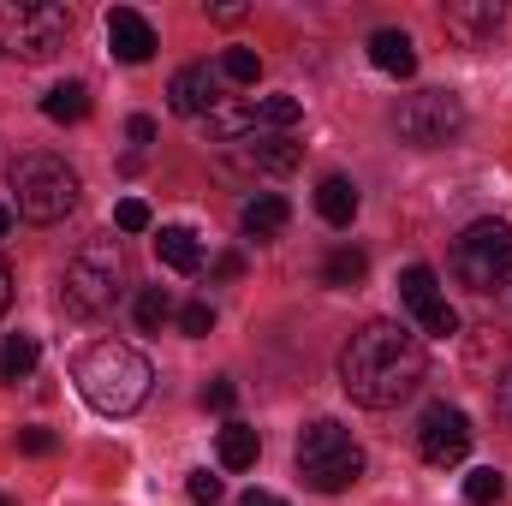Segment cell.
Segmentation results:
<instances>
[{"label":"cell","mask_w":512,"mask_h":506,"mask_svg":"<svg viewBox=\"0 0 512 506\" xmlns=\"http://www.w3.org/2000/svg\"><path fill=\"white\" fill-rule=\"evenodd\" d=\"M0 506H18V501H6V495H0Z\"/></svg>","instance_id":"cell-41"},{"label":"cell","mask_w":512,"mask_h":506,"mask_svg":"<svg viewBox=\"0 0 512 506\" xmlns=\"http://www.w3.org/2000/svg\"><path fill=\"white\" fill-rule=\"evenodd\" d=\"M72 209H78V173L60 155L36 149V155H18L12 161V215H24L36 227H54Z\"/></svg>","instance_id":"cell-4"},{"label":"cell","mask_w":512,"mask_h":506,"mask_svg":"<svg viewBox=\"0 0 512 506\" xmlns=\"http://www.w3.org/2000/svg\"><path fill=\"white\" fill-rule=\"evenodd\" d=\"M286 221H292V203H286L280 191H256L251 203L239 209V227H245L251 239H274V233H280Z\"/></svg>","instance_id":"cell-16"},{"label":"cell","mask_w":512,"mask_h":506,"mask_svg":"<svg viewBox=\"0 0 512 506\" xmlns=\"http://www.w3.org/2000/svg\"><path fill=\"white\" fill-rule=\"evenodd\" d=\"M393 131H399L411 149H441V143H453V137L465 131V102H459L453 90H417V96L399 102Z\"/></svg>","instance_id":"cell-7"},{"label":"cell","mask_w":512,"mask_h":506,"mask_svg":"<svg viewBox=\"0 0 512 506\" xmlns=\"http://www.w3.org/2000/svg\"><path fill=\"white\" fill-rule=\"evenodd\" d=\"M221 78H227V84H245V90H251L256 78H262V60H256L251 48H227V54H221Z\"/></svg>","instance_id":"cell-26"},{"label":"cell","mask_w":512,"mask_h":506,"mask_svg":"<svg viewBox=\"0 0 512 506\" xmlns=\"http://www.w3.org/2000/svg\"><path fill=\"white\" fill-rule=\"evenodd\" d=\"M501 495H507V477H501V471H489V465H483V471H471V477H465V501H471V506H495Z\"/></svg>","instance_id":"cell-25"},{"label":"cell","mask_w":512,"mask_h":506,"mask_svg":"<svg viewBox=\"0 0 512 506\" xmlns=\"http://www.w3.org/2000/svg\"><path fill=\"white\" fill-rule=\"evenodd\" d=\"M423 334H435V340H453V334H459V310H453V304L441 298V304H435V310L423 316Z\"/></svg>","instance_id":"cell-28"},{"label":"cell","mask_w":512,"mask_h":506,"mask_svg":"<svg viewBox=\"0 0 512 506\" xmlns=\"http://www.w3.org/2000/svg\"><path fill=\"white\" fill-rule=\"evenodd\" d=\"M399 304H405L417 322L441 304V280H435V268H429V262H411V268L399 274Z\"/></svg>","instance_id":"cell-19"},{"label":"cell","mask_w":512,"mask_h":506,"mask_svg":"<svg viewBox=\"0 0 512 506\" xmlns=\"http://www.w3.org/2000/svg\"><path fill=\"white\" fill-rule=\"evenodd\" d=\"M298 102L292 96H256V131H286V126H298Z\"/></svg>","instance_id":"cell-24"},{"label":"cell","mask_w":512,"mask_h":506,"mask_svg":"<svg viewBox=\"0 0 512 506\" xmlns=\"http://www.w3.org/2000/svg\"><path fill=\"white\" fill-rule=\"evenodd\" d=\"M364 274H370V256L358 251V245H340L322 262V286H364Z\"/></svg>","instance_id":"cell-23"},{"label":"cell","mask_w":512,"mask_h":506,"mask_svg":"<svg viewBox=\"0 0 512 506\" xmlns=\"http://www.w3.org/2000/svg\"><path fill=\"white\" fill-rule=\"evenodd\" d=\"M489 393H495V417H501V423H507V429H512V370H501V376H495V387H489Z\"/></svg>","instance_id":"cell-34"},{"label":"cell","mask_w":512,"mask_h":506,"mask_svg":"<svg viewBox=\"0 0 512 506\" xmlns=\"http://www.w3.org/2000/svg\"><path fill=\"white\" fill-rule=\"evenodd\" d=\"M203 131H209L215 143H251V137H262V131H256V96H251V102H233V96H221V102L209 108Z\"/></svg>","instance_id":"cell-13"},{"label":"cell","mask_w":512,"mask_h":506,"mask_svg":"<svg viewBox=\"0 0 512 506\" xmlns=\"http://www.w3.org/2000/svg\"><path fill=\"white\" fill-rule=\"evenodd\" d=\"M6 233H12V209L0 203V239H6Z\"/></svg>","instance_id":"cell-40"},{"label":"cell","mask_w":512,"mask_h":506,"mask_svg":"<svg viewBox=\"0 0 512 506\" xmlns=\"http://www.w3.org/2000/svg\"><path fill=\"white\" fill-rule=\"evenodd\" d=\"M495 298H501V310H507V316H512V268H507V280L495 286Z\"/></svg>","instance_id":"cell-39"},{"label":"cell","mask_w":512,"mask_h":506,"mask_svg":"<svg viewBox=\"0 0 512 506\" xmlns=\"http://www.w3.org/2000/svg\"><path fill=\"white\" fill-rule=\"evenodd\" d=\"M298 477L316 495H346L364 477V447L352 441V429H340L334 417H316L298 435Z\"/></svg>","instance_id":"cell-5"},{"label":"cell","mask_w":512,"mask_h":506,"mask_svg":"<svg viewBox=\"0 0 512 506\" xmlns=\"http://www.w3.org/2000/svg\"><path fill=\"white\" fill-rule=\"evenodd\" d=\"M429 376V358H423V340L399 322H364L346 352H340V387L352 405L364 411H393L405 405Z\"/></svg>","instance_id":"cell-1"},{"label":"cell","mask_w":512,"mask_h":506,"mask_svg":"<svg viewBox=\"0 0 512 506\" xmlns=\"http://www.w3.org/2000/svg\"><path fill=\"white\" fill-rule=\"evenodd\" d=\"M239 161L256 167V173H292V167L304 161V143L286 137V131H274V137H251V143H239Z\"/></svg>","instance_id":"cell-12"},{"label":"cell","mask_w":512,"mask_h":506,"mask_svg":"<svg viewBox=\"0 0 512 506\" xmlns=\"http://www.w3.org/2000/svg\"><path fill=\"white\" fill-rule=\"evenodd\" d=\"M239 506H286L280 495H268V489H251V495H239Z\"/></svg>","instance_id":"cell-36"},{"label":"cell","mask_w":512,"mask_h":506,"mask_svg":"<svg viewBox=\"0 0 512 506\" xmlns=\"http://www.w3.org/2000/svg\"><path fill=\"white\" fill-rule=\"evenodd\" d=\"M501 30V6L495 0H471V6H447V36H459L465 48H483Z\"/></svg>","instance_id":"cell-14"},{"label":"cell","mask_w":512,"mask_h":506,"mask_svg":"<svg viewBox=\"0 0 512 506\" xmlns=\"http://www.w3.org/2000/svg\"><path fill=\"white\" fill-rule=\"evenodd\" d=\"M453 280L471 286V292H495L512 268V227L507 221H471L459 239H453Z\"/></svg>","instance_id":"cell-6"},{"label":"cell","mask_w":512,"mask_h":506,"mask_svg":"<svg viewBox=\"0 0 512 506\" xmlns=\"http://www.w3.org/2000/svg\"><path fill=\"white\" fill-rule=\"evenodd\" d=\"M215 102H221V78L209 72V60L173 72V84H167V108H173V114H185V120H209Z\"/></svg>","instance_id":"cell-10"},{"label":"cell","mask_w":512,"mask_h":506,"mask_svg":"<svg viewBox=\"0 0 512 506\" xmlns=\"http://www.w3.org/2000/svg\"><path fill=\"white\" fill-rule=\"evenodd\" d=\"M167 316H173V298H167L161 286H143V292H137V328H149V334H155Z\"/></svg>","instance_id":"cell-27"},{"label":"cell","mask_w":512,"mask_h":506,"mask_svg":"<svg viewBox=\"0 0 512 506\" xmlns=\"http://www.w3.org/2000/svg\"><path fill=\"white\" fill-rule=\"evenodd\" d=\"M18 447H24L30 459H48V453H54V435H48V429H18Z\"/></svg>","instance_id":"cell-33"},{"label":"cell","mask_w":512,"mask_h":506,"mask_svg":"<svg viewBox=\"0 0 512 506\" xmlns=\"http://www.w3.org/2000/svg\"><path fill=\"white\" fill-rule=\"evenodd\" d=\"M417 453L429 459V465H459L465 453H471V417L459 411V405H429L423 411V423H417Z\"/></svg>","instance_id":"cell-9"},{"label":"cell","mask_w":512,"mask_h":506,"mask_svg":"<svg viewBox=\"0 0 512 506\" xmlns=\"http://www.w3.org/2000/svg\"><path fill=\"white\" fill-rule=\"evenodd\" d=\"M316 215H322L328 227H352V221H358V185L340 179V173H328V179L316 185Z\"/></svg>","instance_id":"cell-17"},{"label":"cell","mask_w":512,"mask_h":506,"mask_svg":"<svg viewBox=\"0 0 512 506\" xmlns=\"http://www.w3.org/2000/svg\"><path fill=\"white\" fill-rule=\"evenodd\" d=\"M42 114H48L54 126H78V120H90V84H54V90L42 96Z\"/></svg>","instance_id":"cell-21"},{"label":"cell","mask_w":512,"mask_h":506,"mask_svg":"<svg viewBox=\"0 0 512 506\" xmlns=\"http://www.w3.org/2000/svg\"><path fill=\"white\" fill-rule=\"evenodd\" d=\"M185 489H191V501H203V506L221 501V477H209V471H191V477H185Z\"/></svg>","instance_id":"cell-32"},{"label":"cell","mask_w":512,"mask_h":506,"mask_svg":"<svg viewBox=\"0 0 512 506\" xmlns=\"http://www.w3.org/2000/svg\"><path fill=\"white\" fill-rule=\"evenodd\" d=\"M6 24H12L18 60H54L72 36V12L60 0H18V6H6Z\"/></svg>","instance_id":"cell-8"},{"label":"cell","mask_w":512,"mask_h":506,"mask_svg":"<svg viewBox=\"0 0 512 506\" xmlns=\"http://www.w3.org/2000/svg\"><path fill=\"white\" fill-rule=\"evenodd\" d=\"M120 286H126V251H120L114 233H102V239H90L84 251L66 262V274H60V304L90 322V316H108V310H114Z\"/></svg>","instance_id":"cell-3"},{"label":"cell","mask_w":512,"mask_h":506,"mask_svg":"<svg viewBox=\"0 0 512 506\" xmlns=\"http://www.w3.org/2000/svg\"><path fill=\"white\" fill-rule=\"evenodd\" d=\"M6 310H12V268L0 262V316H6Z\"/></svg>","instance_id":"cell-37"},{"label":"cell","mask_w":512,"mask_h":506,"mask_svg":"<svg viewBox=\"0 0 512 506\" xmlns=\"http://www.w3.org/2000/svg\"><path fill=\"white\" fill-rule=\"evenodd\" d=\"M215 274H221V280H233V274H245V262H239V256H221V262H215Z\"/></svg>","instance_id":"cell-38"},{"label":"cell","mask_w":512,"mask_h":506,"mask_svg":"<svg viewBox=\"0 0 512 506\" xmlns=\"http://www.w3.org/2000/svg\"><path fill=\"white\" fill-rule=\"evenodd\" d=\"M155 256L173 268V274H197L203 268V239L191 227H161L155 233Z\"/></svg>","instance_id":"cell-18"},{"label":"cell","mask_w":512,"mask_h":506,"mask_svg":"<svg viewBox=\"0 0 512 506\" xmlns=\"http://www.w3.org/2000/svg\"><path fill=\"white\" fill-rule=\"evenodd\" d=\"M233 399H239V387H233L227 376H215L209 387H203V405H209V411H233Z\"/></svg>","instance_id":"cell-31"},{"label":"cell","mask_w":512,"mask_h":506,"mask_svg":"<svg viewBox=\"0 0 512 506\" xmlns=\"http://www.w3.org/2000/svg\"><path fill=\"white\" fill-rule=\"evenodd\" d=\"M179 328H185V334H191V340H203V334H209V328H215V310H209V304H203V298H197V304H185V310H179Z\"/></svg>","instance_id":"cell-30"},{"label":"cell","mask_w":512,"mask_h":506,"mask_svg":"<svg viewBox=\"0 0 512 506\" xmlns=\"http://www.w3.org/2000/svg\"><path fill=\"white\" fill-rule=\"evenodd\" d=\"M215 453H221V465H227V471H251L256 453H262V435H256L251 423H221Z\"/></svg>","instance_id":"cell-20"},{"label":"cell","mask_w":512,"mask_h":506,"mask_svg":"<svg viewBox=\"0 0 512 506\" xmlns=\"http://www.w3.org/2000/svg\"><path fill=\"white\" fill-rule=\"evenodd\" d=\"M36 358H42L36 334H6V340H0V381H24L36 370Z\"/></svg>","instance_id":"cell-22"},{"label":"cell","mask_w":512,"mask_h":506,"mask_svg":"<svg viewBox=\"0 0 512 506\" xmlns=\"http://www.w3.org/2000/svg\"><path fill=\"white\" fill-rule=\"evenodd\" d=\"M72 381H78V393H84V405L90 411H102V417H131L143 399H149V358L126 346V340H96V346H84L78 352V364H72Z\"/></svg>","instance_id":"cell-2"},{"label":"cell","mask_w":512,"mask_h":506,"mask_svg":"<svg viewBox=\"0 0 512 506\" xmlns=\"http://www.w3.org/2000/svg\"><path fill=\"white\" fill-rule=\"evenodd\" d=\"M370 66L387 72V78H411V72H417L411 36H405V30H376V36H370Z\"/></svg>","instance_id":"cell-15"},{"label":"cell","mask_w":512,"mask_h":506,"mask_svg":"<svg viewBox=\"0 0 512 506\" xmlns=\"http://www.w3.org/2000/svg\"><path fill=\"white\" fill-rule=\"evenodd\" d=\"M108 48H114V60L143 66V60L155 54V24H149L143 12H131V6H114V12H108Z\"/></svg>","instance_id":"cell-11"},{"label":"cell","mask_w":512,"mask_h":506,"mask_svg":"<svg viewBox=\"0 0 512 506\" xmlns=\"http://www.w3.org/2000/svg\"><path fill=\"white\" fill-rule=\"evenodd\" d=\"M114 227H120V233H149V203H143V197H126V203L114 209Z\"/></svg>","instance_id":"cell-29"},{"label":"cell","mask_w":512,"mask_h":506,"mask_svg":"<svg viewBox=\"0 0 512 506\" xmlns=\"http://www.w3.org/2000/svg\"><path fill=\"white\" fill-rule=\"evenodd\" d=\"M131 143H155V120H149V114H131Z\"/></svg>","instance_id":"cell-35"}]
</instances>
